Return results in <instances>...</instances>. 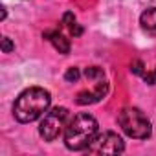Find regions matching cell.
Segmentation results:
<instances>
[{
  "instance_id": "1",
  "label": "cell",
  "mask_w": 156,
  "mask_h": 156,
  "mask_svg": "<svg viewBox=\"0 0 156 156\" xmlns=\"http://www.w3.org/2000/svg\"><path fill=\"white\" fill-rule=\"evenodd\" d=\"M50 103H51V98L48 90L41 87H31L17 98L13 105V116L20 123H31L42 118L44 112H48Z\"/></svg>"
},
{
  "instance_id": "2",
  "label": "cell",
  "mask_w": 156,
  "mask_h": 156,
  "mask_svg": "<svg viewBox=\"0 0 156 156\" xmlns=\"http://www.w3.org/2000/svg\"><path fill=\"white\" fill-rule=\"evenodd\" d=\"M98 136V121L90 114H77L66 125L64 143L70 151H87Z\"/></svg>"
},
{
  "instance_id": "3",
  "label": "cell",
  "mask_w": 156,
  "mask_h": 156,
  "mask_svg": "<svg viewBox=\"0 0 156 156\" xmlns=\"http://www.w3.org/2000/svg\"><path fill=\"white\" fill-rule=\"evenodd\" d=\"M118 123L123 129V132L134 140H147L152 132L149 118L134 107H127L118 114Z\"/></svg>"
},
{
  "instance_id": "4",
  "label": "cell",
  "mask_w": 156,
  "mask_h": 156,
  "mask_svg": "<svg viewBox=\"0 0 156 156\" xmlns=\"http://www.w3.org/2000/svg\"><path fill=\"white\" fill-rule=\"evenodd\" d=\"M66 125H68V108L55 107L42 116L39 125V134L44 138V141H53L61 136L62 130H66Z\"/></svg>"
},
{
  "instance_id": "5",
  "label": "cell",
  "mask_w": 156,
  "mask_h": 156,
  "mask_svg": "<svg viewBox=\"0 0 156 156\" xmlns=\"http://www.w3.org/2000/svg\"><path fill=\"white\" fill-rule=\"evenodd\" d=\"M87 151L90 154H118V152L125 151V143L116 132L108 130V132L98 134L94 138V141L87 147Z\"/></svg>"
},
{
  "instance_id": "6",
  "label": "cell",
  "mask_w": 156,
  "mask_h": 156,
  "mask_svg": "<svg viewBox=\"0 0 156 156\" xmlns=\"http://www.w3.org/2000/svg\"><path fill=\"white\" fill-rule=\"evenodd\" d=\"M107 92H108V83L105 79H99L92 90H83V92L77 94L75 101L79 103V105H92V103L101 101L107 96Z\"/></svg>"
},
{
  "instance_id": "7",
  "label": "cell",
  "mask_w": 156,
  "mask_h": 156,
  "mask_svg": "<svg viewBox=\"0 0 156 156\" xmlns=\"http://www.w3.org/2000/svg\"><path fill=\"white\" fill-rule=\"evenodd\" d=\"M46 41H50L51 44H53V48L59 51V53H70V41L59 31V30H48V31H44V35H42Z\"/></svg>"
},
{
  "instance_id": "8",
  "label": "cell",
  "mask_w": 156,
  "mask_h": 156,
  "mask_svg": "<svg viewBox=\"0 0 156 156\" xmlns=\"http://www.w3.org/2000/svg\"><path fill=\"white\" fill-rule=\"evenodd\" d=\"M140 24L141 28L151 33V35H156V8H149L141 13L140 17Z\"/></svg>"
},
{
  "instance_id": "9",
  "label": "cell",
  "mask_w": 156,
  "mask_h": 156,
  "mask_svg": "<svg viewBox=\"0 0 156 156\" xmlns=\"http://www.w3.org/2000/svg\"><path fill=\"white\" fill-rule=\"evenodd\" d=\"M62 24L70 30V33L73 35V37H79V35H83V28L75 22V17H73V13H64V17H62Z\"/></svg>"
},
{
  "instance_id": "10",
  "label": "cell",
  "mask_w": 156,
  "mask_h": 156,
  "mask_svg": "<svg viewBox=\"0 0 156 156\" xmlns=\"http://www.w3.org/2000/svg\"><path fill=\"white\" fill-rule=\"evenodd\" d=\"M85 75L88 77V79H105V72H103V68H99V66H90V68H87V70H85Z\"/></svg>"
},
{
  "instance_id": "11",
  "label": "cell",
  "mask_w": 156,
  "mask_h": 156,
  "mask_svg": "<svg viewBox=\"0 0 156 156\" xmlns=\"http://www.w3.org/2000/svg\"><path fill=\"white\" fill-rule=\"evenodd\" d=\"M79 77H81V72H79V68H75V66L68 68V72L64 73V79H66L68 83H75Z\"/></svg>"
},
{
  "instance_id": "12",
  "label": "cell",
  "mask_w": 156,
  "mask_h": 156,
  "mask_svg": "<svg viewBox=\"0 0 156 156\" xmlns=\"http://www.w3.org/2000/svg\"><path fill=\"white\" fill-rule=\"evenodd\" d=\"M141 77L145 79V83H147V85H156V68H152L151 72H145Z\"/></svg>"
},
{
  "instance_id": "13",
  "label": "cell",
  "mask_w": 156,
  "mask_h": 156,
  "mask_svg": "<svg viewBox=\"0 0 156 156\" xmlns=\"http://www.w3.org/2000/svg\"><path fill=\"white\" fill-rule=\"evenodd\" d=\"M130 70H132L136 75H143V73H145V70H143V62H141L140 59H136V61L130 64Z\"/></svg>"
},
{
  "instance_id": "14",
  "label": "cell",
  "mask_w": 156,
  "mask_h": 156,
  "mask_svg": "<svg viewBox=\"0 0 156 156\" xmlns=\"http://www.w3.org/2000/svg\"><path fill=\"white\" fill-rule=\"evenodd\" d=\"M13 48H15V46H13V42H11L8 37H4V39H2V51H4V53H9Z\"/></svg>"
}]
</instances>
